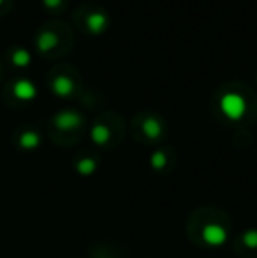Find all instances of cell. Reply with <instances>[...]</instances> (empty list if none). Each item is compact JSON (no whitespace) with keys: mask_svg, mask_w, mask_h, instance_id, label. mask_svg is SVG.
<instances>
[{"mask_svg":"<svg viewBox=\"0 0 257 258\" xmlns=\"http://www.w3.org/2000/svg\"><path fill=\"white\" fill-rule=\"evenodd\" d=\"M78 23L85 34L88 35H102L110 28V14L104 7L95 4H86L79 9Z\"/></svg>","mask_w":257,"mask_h":258,"instance_id":"cell-1","label":"cell"},{"mask_svg":"<svg viewBox=\"0 0 257 258\" xmlns=\"http://www.w3.org/2000/svg\"><path fill=\"white\" fill-rule=\"evenodd\" d=\"M219 109L226 118L240 119L247 112V99L240 92H224L219 95Z\"/></svg>","mask_w":257,"mask_h":258,"instance_id":"cell-2","label":"cell"},{"mask_svg":"<svg viewBox=\"0 0 257 258\" xmlns=\"http://www.w3.org/2000/svg\"><path fill=\"white\" fill-rule=\"evenodd\" d=\"M49 86H52V92L55 93L57 97L67 99V97H72L78 92V79H76L74 72L59 71L55 76H52Z\"/></svg>","mask_w":257,"mask_h":258,"instance_id":"cell-3","label":"cell"},{"mask_svg":"<svg viewBox=\"0 0 257 258\" xmlns=\"http://www.w3.org/2000/svg\"><path fill=\"white\" fill-rule=\"evenodd\" d=\"M60 46V35L55 28L52 27H44L42 30H39L37 37H35V48L39 53L42 54H52L53 51H57Z\"/></svg>","mask_w":257,"mask_h":258,"instance_id":"cell-4","label":"cell"},{"mask_svg":"<svg viewBox=\"0 0 257 258\" xmlns=\"http://www.w3.org/2000/svg\"><path fill=\"white\" fill-rule=\"evenodd\" d=\"M13 95L16 97L18 100L28 102V100H34L35 97H37V88H35V85L30 79L21 78L13 85Z\"/></svg>","mask_w":257,"mask_h":258,"instance_id":"cell-5","label":"cell"},{"mask_svg":"<svg viewBox=\"0 0 257 258\" xmlns=\"http://www.w3.org/2000/svg\"><path fill=\"white\" fill-rule=\"evenodd\" d=\"M81 114L76 111H62L53 118V123H55L57 128L60 130H74L81 125Z\"/></svg>","mask_w":257,"mask_h":258,"instance_id":"cell-6","label":"cell"},{"mask_svg":"<svg viewBox=\"0 0 257 258\" xmlns=\"http://www.w3.org/2000/svg\"><path fill=\"white\" fill-rule=\"evenodd\" d=\"M9 56H11L13 65L18 69H27L28 65L32 63V54L28 49H25V48H14Z\"/></svg>","mask_w":257,"mask_h":258,"instance_id":"cell-7","label":"cell"},{"mask_svg":"<svg viewBox=\"0 0 257 258\" xmlns=\"http://www.w3.org/2000/svg\"><path fill=\"white\" fill-rule=\"evenodd\" d=\"M20 144L23 148H35L39 144V136L35 132H32V130H27V132L21 134Z\"/></svg>","mask_w":257,"mask_h":258,"instance_id":"cell-8","label":"cell"},{"mask_svg":"<svg viewBox=\"0 0 257 258\" xmlns=\"http://www.w3.org/2000/svg\"><path fill=\"white\" fill-rule=\"evenodd\" d=\"M65 4H67V0H42V6L52 13H60L65 7Z\"/></svg>","mask_w":257,"mask_h":258,"instance_id":"cell-9","label":"cell"},{"mask_svg":"<svg viewBox=\"0 0 257 258\" xmlns=\"http://www.w3.org/2000/svg\"><path fill=\"white\" fill-rule=\"evenodd\" d=\"M2 4H4V0H0V6H2Z\"/></svg>","mask_w":257,"mask_h":258,"instance_id":"cell-10","label":"cell"}]
</instances>
